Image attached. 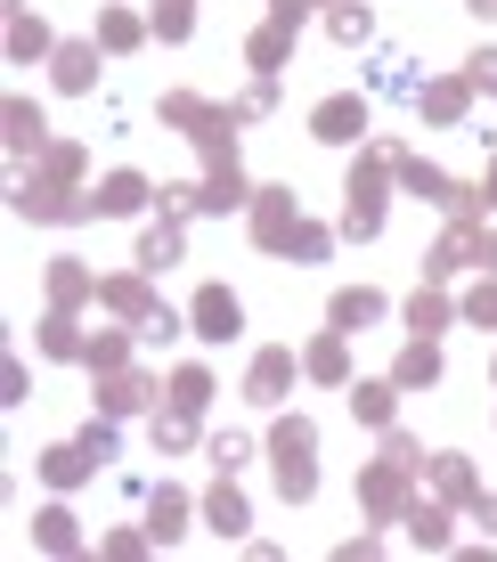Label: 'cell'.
<instances>
[{"label": "cell", "instance_id": "cell-48", "mask_svg": "<svg viewBox=\"0 0 497 562\" xmlns=\"http://www.w3.org/2000/svg\"><path fill=\"white\" fill-rule=\"evenodd\" d=\"M489 90H497V82H489Z\"/></svg>", "mask_w": 497, "mask_h": 562}, {"label": "cell", "instance_id": "cell-30", "mask_svg": "<svg viewBox=\"0 0 497 562\" xmlns=\"http://www.w3.org/2000/svg\"><path fill=\"white\" fill-rule=\"evenodd\" d=\"M139 42H147V25H139L131 9H106V16H99V49L123 57V49H139Z\"/></svg>", "mask_w": 497, "mask_h": 562}, {"label": "cell", "instance_id": "cell-42", "mask_svg": "<svg viewBox=\"0 0 497 562\" xmlns=\"http://www.w3.org/2000/svg\"><path fill=\"white\" fill-rule=\"evenodd\" d=\"M180 335V318H171V310H156V318H139V342H171Z\"/></svg>", "mask_w": 497, "mask_h": 562}, {"label": "cell", "instance_id": "cell-21", "mask_svg": "<svg viewBox=\"0 0 497 562\" xmlns=\"http://www.w3.org/2000/svg\"><path fill=\"white\" fill-rule=\"evenodd\" d=\"M351 416L359 424H392L399 416V383L384 375V383H351Z\"/></svg>", "mask_w": 497, "mask_h": 562}, {"label": "cell", "instance_id": "cell-26", "mask_svg": "<svg viewBox=\"0 0 497 562\" xmlns=\"http://www.w3.org/2000/svg\"><path fill=\"white\" fill-rule=\"evenodd\" d=\"M399 521H408L416 547H449V514L432 506V497H408V514H399Z\"/></svg>", "mask_w": 497, "mask_h": 562}, {"label": "cell", "instance_id": "cell-16", "mask_svg": "<svg viewBox=\"0 0 497 562\" xmlns=\"http://www.w3.org/2000/svg\"><path fill=\"white\" fill-rule=\"evenodd\" d=\"M473 106V82H425L416 90V114H432V123H465Z\"/></svg>", "mask_w": 497, "mask_h": 562}, {"label": "cell", "instance_id": "cell-38", "mask_svg": "<svg viewBox=\"0 0 497 562\" xmlns=\"http://www.w3.org/2000/svg\"><path fill=\"white\" fill-rule=\"evenodd\" d=\"M465 326H497V278H482L465 294Z\"/></svg>", "mask_w": 497, "mask_h": 562}, {"label": "cell", "instance_id": "cell-45", "mask_svg": "<svg viewBox=\"0 0 497 562\" xmlns=\"http://www.w3.org/2000/svg\"><path fill=\"white\" fill-rule=\"evenodd\" d=\"M82 449L106 464V457H114V424H90V432H82Z\"/></svg>", "mask_w": 497, "mask_h": 562}, {"label": "cell", "instance_id": "cell-31", "mask_svg": "<svg viewBox=\"0 0 497 562\" xmlns=\"http://www.w3.org/2000/svg\"><path fill=\"white\" fill-rule=\"evenodd\" d=\"M42 351H49V359H90V342L74 335L66 310H49V318H42Z\"/></svg>", "mask_w": 497, "mask_h": 562}, {"label": "cell", "instance_id": "cell-5", "mask_svg": "<svg viewBox=\"0 0 497 562\" xmlns=\"http://www.w3.org/2000/svg\"><path fill=\"white\" fill-rule=\"evenodd\" d=\"M188 326H196L204 342H237L245 335V302L228 294V285H204V294L188 302Z\"/></svg>", "mask_w": 497, "mask_h": 562}, {"label": "cell", "instance_id": "cell-43", "mask_svg": "<svg viewBox=\"0 0 497 562\" xmlns=\"http://www.w3.org/2000/svg\"><path fill=\"white\" fill-rule=\"evenodd\" d=\"M465 514H473V521H482V530L497 538V497H489V490H473V497H465Z\"/></svg>", "mask_w": 497, "mask_h": 562}, {"label": "cell", "instance_id": "cell-20", "mask_svg": "<svg viewBox=\"0 0 497 562\" xmlns=\"http://www.w3.org/2000/svg\"><path fill=\"white\" fill-rule=\"evenodd\" d=\"M425 481H432V490H441V497H456V506H465V497H473V464L456 457V449L425 457Z\"/></svg>", "mask_w": 497, "mask_h": 562}, {"label": "cell", "instance_id": "cell-35", "mask_svg": "<svg viewBox=\"0 0 497 562\" xmlns=\"http://www.w3.org/2000/svg\"><path fill=\"white\" fill-rule=\"evenodd\" d=\"M204 457H213L221 473H237V464L253 457V440H245V432H213V440H204Z\"/></svg>", "mask_w": 497, "mask_h": 562}, {"label": "cell", "instance_id": "cell-23", "mask_svg": "<svg viewBox=\"0 0 497 562\" xmlns=\"http://www.w3.org/2000/svg\"><path fill=\"white\" fill-rule=\"evenodd\" d=\"M237 204H253L245 171H237V164H213V180H204V212H237Z\"/></svg>", "mask_w": 497, "mask_h": 562}, {"label": "cell", "instance_id": "cell-47", "mask_svg": "<svg viewBox=\"0 0 497 562\" xmlns=\"http://www.w3.org/2000/svg\"><path fill=\"white\" fill-rule=\"evenodd\" d=\"M482 269H489V278H497V237H482Z\"/></svg>", "mask_w": 497, "mask_h": 562}, {"label": "cell", "instance_id": "cell-4", "mask_svg": "<svg viewBox=\"0 0 497 562\" xmlns=\"http://www.w3.org/2000/svg\"><path fill=\"white\" fill-rule=\"evenodd\" d=\"M16 212H25V221H57V228H74V221H90V212H99V196H74L66 180H33L25 196H16Z\"/></svg>", "mask_w": 497, "mask_h": 562}, {"label": "cell", "instance_id": "cell-1", "mask_svg": "<svg viewBox=\"0 0 497 562\" xmlns=\"http://www.w3.org/2000/svg\"><path fill=\"white\" fill-rule=\"evenodd\" d=\"M270 464H278V497H285V506H310V497H318V424L285 416L270 432Z\"/></svg>", "mask_w": 497, "mask_h": 562}, {"label": "cell", "instance_id": "cell-19", "mask_svg": "<svg viewBox=\"0 0 497 562\" xmlns=\"http://www.w3.org/2000/svg\"><path fill=\"white\" fill-rule=\"evenodd\" d=\"M139 204H147V180H139V171H106V180H99V212H114V221H131Z\"/></svg>", "mask_w": 497, "mask_h": 562}, {"label": "cell", "instance_id": "cell-39", "mask_svg": "<svg viewBox=\"0 0 497 562\" xmlns=\"http://www.w3.org/2000/svg\"><path fill=\"white\" fill-rule=\"evenodd\" d=\"M123 359H131V335H90V367H99V375L123 367Z\"/></svg>", "mask_w": 497, "mask_h": 562}, {"label": "cell", "instance_id": "cell-7", "mask_svg": "<svg viewBox=\"0 0 497 562\" xmlns=\"http://www.w3.org/2000/svg\"><path fill=\"white\" fill-rule=\"evenodd\" d=\"M294 228H302L294 188H253V237L270 245V254H285V245H294Z\"/></svg>", "mask_w": 497, "mask_h": 562}, {"label": "cell", "instance_id": "cell-12", "mask_svg": "<svg viewBox=\"0 0 497 562\" xmlns=\"http://www.w3.org/2000/svg\"><path fill=\"white\" fill-rule=\"evenodd\" d=\"M327 318L342 326V335H359V326H375V318H384V294H375V285H342V294L327 302Z\"/></svg>", "mask_w": 497, "mask_h": 562}, {"label": "cell", "instance_id": "cell-36", "mask_svg": "<svg viewBox=\"0 0 497 562\" xmlns=\"http://www.w3.org/2000/svg\"><path fill=\"white\" fill-rule=\"evenodd\" d=\"M327 33H335V42H368V33H375V16H368V9H351V0H342V9L327 16Z\"/></svg>", "mask_w": 497, "mask_h": 562}, {"label": "cell", "instance_id": "cell-3", "mask_svg": "<svg viewBox=\"0 0 497 562\" xmlns=\"http://www.w3.org/2000/svg\"><path fill=\"white\" fill-rule=\"evenodd\" d=\"M408 473H425V464H408V457H375L368 473H359V497H368V514H408Z\"/></svg>", "mask_w": 497, "mask_h": 562}, {"label": "cell", "instance_id": "cell-37", "mask_svg": "<svg viewBox=\"0 0 497 562\" xmlns=\"http://www.w3.org/2000/svg\"><path fill=\"white\" fill-rule=\"evenodd\" d=\"M188 25H196L188 0H156V33H163V42H188Z\"/></svg>", "mask_w": 497, "mask_h": 562}, {"label": "cell", "instance_id": "cell-18", "mask_svg": "<svg viewBox=\"0 0 497 562\" xmlns=\"http://www.w3.org/2000/svg\"><path fill=\"white\" fill-rule=\"evenodd\" d=\"M99 302H106V310H123V318H156V310H163L156 294H147V269H139V278H106V285H99Z\"/></svg>", "mask_w": 497, "mask_h": 562}, {"label": "cell", "instance_id": "cell-40", "mask_svg": "<svg viewBox=\"0 0 497 562\" xmlns=\"http://www.w3.org/2000/svg\"><path fill=\"white\" fill-rule=\"evenodd\" d=\"M285 254H294V261H327V228H310V221H302V228H294V245H285Z\"/></svg>", "mask_w": 497, "mask_h": 562}, {"label": "cell", "instance_id": "cell-28", "mask_svg": "<svg viewBox=\"0 0 497 562\" xmlns=\"http://www.w3.org/2000/svg\"><path fill=\"white\" fill-rule=\"evenodd\" d=\"M302 367H310L318 383H351V351H342V326H335L327 342H310V359H302Z\"/></svg>", "mask_w": 497, "mask_h": 562}, {"label": "cell", "instance_id": "cell-29", "mask_svg": "<svg viewBox=\"0 0 497 562\" xmlns=\"http://www.w3.org/2000/svg\"><path fill=\"white\" fill-rule=\"evenodd\" d=\"M171 261H180V228L163 221V228H147V237H139V269H147V278H163Z\"/></svg>", "mask_w": 497, "mask_h": 562}, {"label": "cell", "instance_id": "cell-2", "mask_svg": "<svg viewBox=\"0 0 497 562\" xmlns=\"http://www.w3.org/2000/svg\"><path fill=\"white\" fill-rule=\"evenodd\" d=\"M384 171H392V147H375V155H359L351 164V188H342V237H375L384 228Z\"/></svg>", "mask_w": 497, "mask_h": 562}, {"label": "cell", "instance_id": "cell-34", "mask_svg": "<svg viewBox=\"0 0 497 562\" xmlns=\"http://www.w3.org/2000/svg\"><path fill=\"white\" fill-rule=\"evenodd\" d=\"M441 326H449V302L432 294V285H425V294H408V335H441Z\"/></svg>", "mask_w": 497, "mask_h": 562}, {"label": "cell", "instance_id": "cell-27", "mask_svg": "<svg viewBox=\"0 0 497 562\" xmlns=\"http://www.w3.org/2000/svg\"><path fill=\"white\" fill-rule=\"evenodd\" d=\"M9 147H16V155H25V147H33V155H42V147H49V123H42V106H25V99H9Z\"/></svg>", "mask_w": 497, "mask_h": 562}, {"label": "cell", "instance_id": "cell-10", "mask_svg": "<svg viewBox=\"0 0 497 562\" xmlns=\"http://www.w3.org/2000/svg\"><path fill=\"white\" fill-rule=\"evenodd\" d=\"M147 400H156V383H147V375H131V367H106V383H99V408H106V416H139Z\"/></svg>", "mask_w": 497, "mask_h": 562}, {"label": "cell", "instance_id": "cell-13", "mask_svg": "<svg viewBox=\"0 0 497 562\" xmlns=\"http://www.w3.org/2000/svg\"><path fill=\"white\" fill-rule=\"evenodd\" d=\"M180 530H188V497L171 490V481H163V490H147V538H156V547H171Z\"/></svg>", "mask_w": 497, "mask_h": 562}, {"label": "cell", "instance_id": "cell-32", "mask_svg": "<svg viewBox=\"0 0 497 562\" xmlns=\"http://www.w3.org/2000/svg\"><path fill=\"white\" fill-rule=\"evenodd\" d=\"M171 408L204 416V408H213V375H204V367H180V375H171Z\"/></svg>", "mask_w": 497, "mask_h": 562}, {"label": "cell", "instance_id": "cell-33", "mask_svg": "<svg viewBox=\"0 0 497 562\" xmlns=\"http://www.w3.org/2000/svg\"><path fill=\"white\" fill-rule=\"evenodd\" d=\"M49 49H57V42H49V25L16 9V16H9V57H49Z\"/></svg>", "mask_w": 497, "mask_h": 562}, {"label": "cell", "instance_id": "cell-11", "mask_svg": "<svg viewBox=\"0 0 497 562\" xmlns=\"http://www.w3.org/2000/svg\"><path fill=\"white\" fill-rule=\"evenodd\" d=\"M465 261L482 269V228H473V221H456L449 237L432 245V261H425V269H432V278H456V269H465Z\"/></svg>", "mask_w": 497, "mask_h": 562}, {"label": "cell", "instance_id": "cell-22", "mask_svg": "<svg viewBox=\"0 0 497 562\" xmlns=\"http://www.w3.org/2000/svg\"><path fill=\"white\" fill-rule=\"evenodd\" d=\"M99 285H106V278H90V269L74 261V254H57V261H49V294H57V310L82 302V294H99Z\"/></svg>", "mask_w": 497, "mask_h": 562}, {"label": "cell", "instance_id": "cell-41", "mask_svg": "<svg viewBox=\"0 0 497 562\" xmlns=\"http://www.w3.org/2000/svg\"><path fill=\"white\" fill-rule=\"evenodd\" d=\"M42 164H49V180H74V171H82V147L57 139V147H42Z\"/></svg>", "mask_w": 497, "mask_h": 562}, {"label": "cell", "instance_id": "cell-9", "mask_svg": "<svg viewBox=\"0 0 497 562\" xmlns=\"http://www.w3.org/2000/svg\"><path fill=\"white\" fill-rule=\"evenodd\" d=\"M49 66H57V90H99V42H57Z\"/></svg>", "mask_w": 497, "mask_h": 562}, {"label": "cell", "instance_id": "cell-6", "mask_svg": "<svg viewBox=\"0 0 497 562\" xmlns=\"http://www.w3.org/2000/svg\"><path fill=\"white\" fill-rule=\"evenodd\" d=\"M310 131H318L327 147H359V131H368V99H359V90L318 99V106H310Z\"/></svg>", "mask_w": 497, "mask_h": 562}, {"label": "cell", "instance_id": "cell-44", "mask_svg": "<svg viewBox=\"0 0 497 562\" xmlns=\"http://www.w3.org/2000/svg\"><path fill=\"white\" fill-rule=\"evenodd\" d=\"M278 106V90L270 82H261V90H245V99H237V114H245V123H253V114H270Z\"/></svg>", "mask_w": 497, "mask_h": 562}, {"label": "cell", "instance_id": "cell-15", "mask_svg": "<svg viewBox=\"0 0 497 562\" xmlns=\"http://www.w3.org/2000/svg\"><path fill=\"white\" fill-rule=\"evenodd\" d=\"M204 521H213L221 538H245V530H253V506L237 497V481H221V490L204 497Z\"/></svg>", "mask_w": 497, "mask_h": 562}, {"label": "cell", "instance_id": "cell-14", "mask_svg": "<svg viewBox=\"0 0 497 562\" xmlns=\"http://www.w3.org/2000/svg\"><path fill=\"white\" fill-rule=\"evenodd\" d=\"M392 383H399V392H425V383H441V351H432V335H416L408 351H399Z\"/></svg>", "mask_w": 497, "mask_h": 562}, {"label": "cell", "instance_id": "cell-24", "mask_svg": "<svg viewBox=\"0 0 497 562\" xmlns=\"http://www.w3.org/2000/svg\"><path fill=\"white\" fill-rule=\"evenodd\" d=\"M285 49H294V25H285V16H270V25L245 42V57H253L261 74H278V66H285Z\"/></svg>", "mask_w": 497, "mask_h": 562}, {"label": "cell", "instance_id": "cell-25", "mask_svg": "<svg viewBox=\"0 0 497 562\" xmlns=\"http://www.w3.org/2000/svg\"><path fill=\"white\" fill-rule=\"evenodd\" d=\"M33 538H42L49 554H74V547H82V530H74V506H42V514H33Z\"/></svg>", "mask_w": 497, "mask_h": 562}, {"label": "cell", "instance_id": "cell-46", "mask_svg": "<svg viewBox=\"0 0 497 562\" xmlns=\"http://www.w3.org/2000/svg\"><path fill=\"white\" fill-rule=\"evenodd\" d=\"M482 212H497V164H489V180H482Z\"/></svg>", "mask_w": 497, "mask_h": 562}, {"label": "cell", "instance_id": "cell-17", "mask_svg": "<svg viewBox=\"0 0 497 562\" xmlns=\"http://www.w3.org/2000/svg\"><path fill=\"white\" fill-rule=\"evenodd\" d=\"M90 473H99V457H90L82 440H66V449L42 457V481H49V490H74V481H90Z\"/></svg>", "mask_w": 497, "mask_h": 562}, {"label": "cell", "instance_id": "cell-8", "mask_svg": "<svg viewBox=\"0 0 497 562\" xmlns=\"http://www.w3.org/2000/svg\"><path fill=\"white\" fill-rule=\"evenodd\" d=\"M285 392H294V351H261V359H253V375H245V400L278 408Z\"/></svg>", "mask_w": 497, "mask_h": 562}]
</instances>
